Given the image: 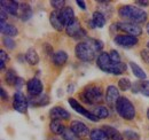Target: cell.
<instances>
[{"instance_id": "cb8c5ba5", "label": "cell", "mask_w": 149, "mask_h": 140, "mask_svg": "<svg viewBox=\"0 0 149 140\" xmlns=\"http://www.w3.org/2000/svg\"><path fill=\"white\" fill-rule=\"evenodd\" d=\"M92 22H93L95 28H103L107 23V18H106V15L102 12L95 10L93 15H92Z\"/></svg>"}, {"instance_id": "2e32d148", "label": "cell", "mask_w": 149, "mask_h": 140, "mask_svg": "<svg viewBox=\"0 0 149 140\" xmlns=\"http://www.w3.org/2000/svg\"><path fill=\"white\" fill-rule=\"evenodd\" d=\"M29 100V106H32V107H45V106L49 105V97L47 94H41L39 97H29L28 98Z\"/></svg>"}, {"instance_id": "8fae6325", "label": "cell", "mask_w": 149, "mask_h": 140, "mask_svg": "<svg viewBox=\"0 0 149 140\" xmlns=\"http://www.w3.org/2000/svg\"><path fill=\"white\" fill-rule=\"evenodd\" d=\"M70 129L80 139L81 138H86V137H88L91 134V130L88 129V126L85 123L80 122V121H72L71 124H70Z\"/></svg>"}, {"instance_id": "30bf717a", "label": "cell", "mask_w": 149, "mask_h": 140, "mask_svg": "<svg viewBox=\"0 0 149 140\" xmlns=\"http://www.w3.org/2000/svg\"><path fill=\"white\" fill-rule=\"evenodd\" d=\"M113 41L116 45L123 47V48H131V47H134L138 45L139 40H138V37H133V36L129 35H117L115 36L113 38Z\"/></svg>"}, {"instance_id": "d6a6232c", "label": "cell", "mask_w": 149, "mask_h": 140, "mask_svg": "<svg viewBox=\"0 0 149 140\" xmlns=\"http://www.w3.org/2000/svg\"><path fill=\"white\" fill-rule=\"evenodd\" d=\"M49 5H51L55 10H61V9H63L64 7H67L64 0H52V1L49 2Z\"/></svg>"}, {"instance_id": "ee69618b", "label": "cell", "mask_w": 149, "mask_h": 140, "mask_svg": "<svg viewBox=\"0 0 149 140\" xmlns=\"http://www.w3.org/2000/svg\"><path fill=\"white\" fill-rule=\"evenodd\" d=\"M135 5H140L141 7H147L149 5V1L147 0H145V1H142V0H138V1H135Z\"/></svg>"}, {"instance_id": "ab89813d", "label": "cell", "mask_w": 149, "mask_h": 140, "mask_svg": "<svg viewBox=\"0 0 149 140\" xmlns=\"http://www.w3.org/2000/svg\"><path fill=\"white\" fill-rule=\"evenodd\" d=\"M86 37H87L86 31H85L84 29H81V30L79 31V34L74 37V39H76V40H79V43H80V41H81V39H83V38H86Z\"/></svg>"}, {"instance_id": "ffe728a7", "label": "cell", "mask_w": 149, "mask_h": 140, "mask_svg": "<svg viewBox=\"0 0 149 140\" xmlns=\"http://www.w3.org/2000/svg\"><path fill=\"white\" fill-rule=\"evenodd\" d=\"M81 29H83V28H81V25H80L79 20H78V18H74L69 25L65 27V34L69 36V37L74 38L76 36L79 34V31H80Z\"/></svg>"}, {"instance_id": "f546056e", "label": "cell", "mask_w": 149, "mask_h": 140, "mask_svg": "<svg viewBox=\"0 0 149 140\" xmlns=\"http://www.w3.org/2000/svg\"><path fill=\"white\" fill-rule=\"evenodd\" d=\"M62 138L63 140H80V138L78 136H76V133L70 127H67L64 130V132L62 133Z\"/></svg>"}, {"instance_id": "f6af8a7d", "label": "cell", "mask_w": 149, "mask_h": 140, "mask_svg": "<svg viewBox=\"0 0 149 140\" xmlns=\"http://www.w3.org/2000/svg\"><path fill=\"white\" fill-rule=\"evenodd\" d=\"M141 56H142V59H145L147 62L149 61V52L148 51H142V52H141Z\"/></svg>"}, {"instance_id": "1f68e13d", "label": "cell", "mask_w": 149, "mask_h": 140, "mask_svg": "<svg viewBox=\"0 0 149 140\" xmlns=\"http://www.w3.org/2000/svg\"><path fill=\"white\" fill-rule=\"evenodd\" d=\"M139 92L143 94L145 97H149V82L148 80H141L139 82Z\"/></svg>"}, {"instance_id": "60d3db41", "label": "cell", "mask_w": 149, "mask_h": 140, "mask_svg": "<svg viewBox=\"0 0 149 140\" xmlns=\"http://www.w3.org/2000/svg\"><path fill=\"white\" fill-rule=\"evenodd\" d=\"M23 85H24V79L19 77L17 80H16V83H15V88H17V91H19L21 88H23Z\"/></svg>"}, {"instance_id": "484cf974", "label": "cell", "mask_w": 149, "mask_h": 140, "mask_svg": "<svg viewBox=\"0 0 149 140\" xmlns=\"http://www.w3.org/2000/svg\"><path fill=\"white\" fill-rule=\"evenodd\" d=\"M49 23L52 24V27L55 29L56 31L61 32L63 30V24L61 23L60 18H58V10H53L51 14H49Z\"/></svg>"}, {"instance_id": "7dc6e473", "label": "cell", "mask_w": 149, "mask_h": 140, "mask_svg": "<svg viewBox=\"0 0 149 140\" xmlns=\"http://www.w3.org/2000/svg\"><path fill=\"white\" fill-rule=\"evenodd\" d=\"M146 31H147V34L149 35V22L147 23V25H146Z\"/></svg>"}, {"instance_id": "f907efd6", "label": "cell", "mask_w": 149, "mask_h": 140, "mask_svg": "<svg viewBox=\"0 0 149 140\" xmlns=\"http://www.w3.org/2000/svg\"><path fill=\"white\" fill-rule=\"evenodd\" d=\"M51 140H58V139H56V138H53V139H51Z\"/></svg>"}, {"instance_id": "4dcf8cb0", "label": "cell", "mask_w": 149, "mask_h": 140, "mask_svg": "<svg viewBox=\"0 0 149 140\" xmlns=\"http://www.w3.org/2000/svg\"><path fill=\"white\" fill-rule=\"evenodd\" d=\"M132 88V83L129 78L123 77L118 80V88H120L122 91H129Z\"/></svg>"}, {"instance_id": "b9f144b4", "label": "cell", "mask_w": 149, "mask_h": 140, "mask_svg": "<svg viewBox=\"0 0 149 140\" xmlns=\"http://www.w3.org/2000/svg\"><path fill=\"white\" fill-rule=\"evenodd\" d=\"M76 4L78 5V7H79L80 9H83V10L86 9V4H85V1H83V0H77Z\"/></svg>"}, {"instance_id": "7a4b0ae2", "label": "cell", "mask_w": 149, "mask_h": 140, "mask_svg": "<svg viewBox=\"0 0 149 140\" xmlns=\"http://www.w3.org/2000/svg\"><path fill=\"white\" fill-rule=\"evenodd\" d=\"M79 98L83 102L87 104V105H100L103 101V93H102V88L97 85H88L84 88V91L79 94Z\"/></svg>"}, {"instance_id": "ba28073f", "label": "cell", "mask_w": 149, "mask_h": 140, "mask_svg": "<svg viewBox=\"0 0 149 140\" xmlns=\"http://www.w3.org/2000/svg\"><path fill=\"white\" fill-rule=\"evenodd\" d=\"M68 102H69L70 107L74 109V111H77L78 114L83 115V116L86 117L87 120H90V121H92V122H99V121H100L97 117L94 116L92 111H90V110H87L85 107H83L74 98H69V99H68Z\"/></svg>"}, {"instance_id": "7402d4cb", "label": "cell", "mask_w": 149, "mask_h": 140, "mask_svg": "<svg viewBox=\"0 0 149 140\" xmlns=\"http://www.w3.org/2000/svg\"><path fill=\"white\" fill-rule=\"evenodd\" d=\"M103 131L107 133L108 138L110 140H124V136L115 127H112L110 125H103L102 126Z\"/></svg>"}, {"instance_id": "83f0119b", "label": "cell", "mask_w": 149, "mask_h": 140, "mask_svg": "<svg viewBox=\"0 0 149 140\" xmlns=\"http://www.w3.org/2000/svg\"><path fill=\"white\" fill-rule=\"evenodd\" d=\"M17 75H16V72H15V70L14 69H7L6 70V72H5V82H6V84L7 85H9V86H15V83H16V80H17Z\"/></svg>"}, {"instance_id": "f1b7e54d", "label": "cell", "mask_w": 149, "mask_h": 140, "mask_svg": "<svg viewBox=\"0 0 149 140\" xmlns=\"http://www.w3.org/2000/svg\"><path fill=\"white\" fill-rule=\"evenodd\" d=\"M91 140H110L108 138L107 133L103 131V129H93L90 134Z\"/></svg>"}, {"instance_id": "f35d334b", "label": "cell", "mask_w": 149, "mask_h": 140, "mask_svg": "<svg viewBox=\"0 0 149 140\" xmlns=\"http://www.w3.org/2000/svg\"><path fill=\"white\" fill-rule=\"evenodd\" d=\"M44 51L46 52L47 55H49V56H53V55H54V53H55L54 51H53V47H52L49 44H47V43L44 45Z\"/></svg>"}, {"instance_id": "6da1fadb", "label": "cell", "mask_w": 149, "mask_h": 140, "mask_svg": "<svg viewBox=\"0 0 149 140\" xmlns=\"http://www.w3.org/2000/svg\"><path fill=\"white\" fill-rule=\"evenodd\" d=\"M117 13L119 18L124 20V22H130V23H135V24H142L148 18V14L143 9L132 6V5L120 6Z\"/></svg>"}, {"instance_id": "e0dca14e", "label": "cell", "mask_w": 149, "mask_h": 140, "mask_svg": "<svg viewBox=\"0 0 149 140\" xmlns=\"http://www.w3.org/2000/svg\"><path fill=\"white\" fill-rule=\"evenodd\" d=\"M32 15H33V10H32L31 6H30L28 2H22V4H19V18H21L23 22L29 21L30 18H32Z\"/></svg>"}, {"instance_id": "603a6c76", "label": "cell", "mask_w": 149, "mask_h": 140, "mask_svg": "<svg viewBox=\"0 0 149 140\" xmlns=\"http://www.w3.org/2000/svg\"><path fill=\"white\" fill-rule=\"evenodd\" d=\"M65 129L67 127L64 126V124L60 120H52L51 123H49V130L55 136H62V133L64 132Z\"/></svg>"}, {"instance_id": "8992f818", "label": "cell", "mask_w": 149, "mask_h": 140, "mask_svg": "<svg viewBox=\"0 0 149 140\" xmlns=\"http://www.w3.org/2000/svg\"><path fill=\"white\" fill-rule=\"evenodd\" d=\"M13 108L16 111L21 113V114H25L28 111L29 100H28V98L21 91H17V92L14 93V97H13Z\"/></svg>"}, {"instance_id": "9c48e42d", "label": "cell", "mask_w": 149, "mask_h": 140, "mask_svg": "<svg viewBox=\"0 0 149 140\" xmlns=\"http://www.w3.org/2000/svg\"><path fill=\"white\" fill-rule=\"evenodd\" d=\"M26 91H28L29 97H39V95L42 94L44 84H42V82L39 78L33 77V78L28 80V83H26Z\"/></svg>"}, {"instance_id": "e575fe53", "label": "cell", "mask_w": 149, "mask_h": 140, "mask_svg": "<svg viewBox=\"0 0 149 140\" xmlns=\"http://www.w3.org/2000/svg\"><path fill=\"white\" fill-rule=\"evenodd\" d=\"M123 136H124L125 139H127V140H140L139 134H138L136 132L132 131V130H126V131H124Z\"/></svg>"}, {"instance_id": "ac0fdd59", "label": "cell", "mask_w": 149, "mask_h": 140, "mask_svg": "<svg viewBox=\"0 0 149 140\" xmlns=\"http://www.w3.org/2000/svg\"><path fill=\"white\" fill-rule=\"evenodd\" d=\"M0 30H1V34L5 36V37H15V36L19 35V29L13 25V24H9L7 22H1L0 24Z\"/></svg>"}, {"instance_id": "7c38bea8", "label": "cell", "mask_w": 149, "mask_h": 140, "mask_svg": "<svg viewBox=\"0 0 149 140\" xmlns=\"http://www.w3.org/2000/svg\"><path fill=\"white\" fill-rule=\"evenodd\" d=\"M119 98H120V95H119L118 88H116L115 85H109V86H107L106 95H104V100H106L107 105L109 106V107H115Z\"/></svg>"}, {"instance_id": "277c9868", "label": "cell", "mask_w": 149, "mask_h": 140, "mask_svg": "<svg viewBox=\"0 0 149 140\" xmlns=\"http://www.w3.org/2000/svg\"><path fill=\"white\" fill-rule=\"evenodd\" d=\"M115 108H116L117 114H118L123 120H126V121H132V120H134L135 114H136L135 107H134V105L126 97H120V98L118 99L116 106H115Z\"/></svg>"}, {"instance_id": "52a82bcc", "label": "cell", "mask_w": 149, "mask_h": 140, "mask_svg": "<svg viewBox=\"0 0 149 140\" xmlns=\"http://www.w3.org/2000/svg\"><path fill=\"white\" fill-rule=\"evenodd\" d=\"M96 66L99 67V69L102 70L103 72H107V74H112V69L115 67V64L111 62L109 53L107 52H101L97 55Z\"/></svg>"}, {"instance_id": "4316f807", "label": "cell", "mask_w": 149, "mask_h": 140, "mask_svg": "<svg viewBox=\"0 0 149 140\" xmlns=\"http://www.w3.org/2000/svg\"><path fill=\"white\" fill-rule=\"evenodd\" d=\"M25 60H26V62L29 63V64H31V66H36L39 63V55H38L37 51L33 48V47H30L26 53H25Z\"/></svg>"}, {"instance_id": "74e56055", "label": "cell", "mask_w": 149, "mask_h": 140, "mask_svg": "<svg viewBox=\"0 0 149 140\" xmlns=\"http://www.w3.org/2000/svg\"><path fill=\"white\" fill-rule=\"evenodd\" d=\"M90 40V43L92 44V46H93V48L96 51V52H101L102 51V48H103V43L101 41V40H99V39H88Z\"/></svg>"}, {"instance_id": "681fc988", "label": "cell", "mask_w": 149, "mask_h": 140, "mask_svg": "<svg viewBox=\"0 0 149 140\" xmlns=\"http://www.w3.org/2000/svg\"><path fill=\"white\" fill-rule=\"evenodd\" d=\"M147 47H148V50H149V41L147 43Z\"/></svg>"}, {"instance_id": "9a60e30c", "label": "cell", "mask_w": 149, "mask_h": 140, "mask_svg": "<svg viewBox=\"0 0 149 140\" xmlns=\"http://www.w3.org/2000/svg\"><path fill=\"white\" fill-rule=\"evenodd\" d=\"M19 4L17 1H1V9H3L7 14L13 15V16H19Z\"/></svg>"}, {"instance_id": "836d02e7", "label": "cell", "mask_w": 149, "mask_h": 140, "mask_svg": "<svg viewBox=\"0 0 149 140\" xmlns=\"http://www.w3.org/2000/svg\"><path fill=\"white\" fill-rule=\"evenodd\" d=\"M9 60V56L7 55V53L5 52L3 50L0 51V67H1V70L5 71L6 70V62Z\"/></svg>"}, {"instance_id": "3957f363", "label": "cell", "mask_w": 149, "mask_h": 140, "mask_svg": "<svg viewBox=\"0 0 149 140\" xmlns=\"http://www.w3.org/2000/svg\"><path fill=\"white\" fill-rule=\"evenodd\" d=\"M95 52L90 40L80 41L74 46V55L81 62H92L95 59Z\"/></svg>"}, {"instance_id": "bcb514c9", "label": "cell", "mask_w": 149, "mask_h": 140, "mask_svg": "<svg viewBox=\"0 0 149 140\" xmlns=\"http://www.w3.org/2000/svg\"><path fill=\"white\" fill-rule=\"evenodd\" d=\"M74 91V85H69V88H68V92L69 93H71Z\"/></svg>"}, {"instance_id": "4fadbf2b", "label": "cell", "mask_w": 149, "mask_h": 140, "mask_svg": "<svg viewBox=\"0 0 149 140\" xmlns=\"http://www.w3.org/2000/svg\"><path fill=\"white\" fill-rule=\"evenodd\" d=\"M49 117H51V120L68 121V120H70L71 115H70V113H69L67 109H64L63 107L55 106V107H53V108L49 110Z\"/></svg>"}, {"instance_id": "d6986e66", "label": "cell", "mask_w": 149, "mask_h": 140, "mask_svg": "<svg viewBox=\"0 0 149 140\" xmlns=\"http://www.w3.org/2000/svg\"><path fill=\"white\" fill-rule=\"evenodd\" d=\"M52 61L56 67H63L68 61V54L65 51H62V50L56 51L54 55L52 56Z\"/></svg>"}, {"instance_id": "5b68a950", "label": "cell", "mask_w": 149, "mask_h": 140, "mask_svg": "<svg viewBox=\"0 0 149 140\" xmlns=\"http://www.w3.org/2000/svg\"><path fill=\"white\" fill-rule=\"evenodd\" d=\"M113 27L122 32H125L129 36H133V37H138L142 34V29L139 24L135 23H130V22H117L113 23Z\"/></svg>"}, {"instance_id": "44dd1931", "label": "cell", "mask_w": 149, "mask_h": 140, "mask_svg": "<svg viewBox=\"0 0 149 140\" xmlns=\"http://www.w3.org/2000/svg\"><path fill=\"white\" fill-rule=\"evenodd\" d=\"M93 113V115L95 117H97L99 120H103V118H108L110 116V111L106 106L97 105L94 106V108L91 110Z\"/></svg>"}, {"instance_id": "c3c4849f", "label": "cell", "mask_w": 149, "mask_h": 140, "mask_svg": "<svg viewBox=\"0 0 149 140\" xmlns=\"http://www.w3.org/2000/svg\"><path fill=\"white\" fill-rule=\"evenodd\" d=\"M147 118H148V121H149V108H148V110H147Z\"/></svg>"}, {"instance_id": "5bb4252c", "label": "cell", "mask_w": 149, "mask_h": 140, "mask_svg": "<svg viewBox=\"0 0 149 140\" xmlns=\"http://www.w3.org/2000/svg\"><path fill=\"white\" fill-rule=\"evenodd\" d=\"M58 18L61 23L63 24V27L69 25L74 18V12L71 7H64L63 9L58 10Z\"/></svg>"}, {"instance_id": "d590c367", "label": "cell", "mask_w": 149, "mask_h": 140, "mask_svg": "<svg viewBox=\"0 0 149 140\" xmlns=\"http://www.w3.org/2000/svg\"><path fill=\"white\" fill-rule=\"evenodd\" d=\"M109 55H110V59H111V62L113 64H118L122 62V59H120V55L119 53L117 52L116 50H111L109 52Z\"/></svg>"}, {"instance_id": "d4e9b609", "label": "cell", "mask_w": 149, "mask_h": 140, "mask_svg": "<svg viewBox=\"0 0 149 140\" xmlns=\"http://www.w3.org/2000/svg\"><path fill=\"white\" fill-rule=\"evenodd\" d=\"M129 66H130L131 70H132V74H133L138 79H140V80H146V79H147L146 72L143 71V69H142L139 64H136L135 62H132V61H131L130 63H129Z\"/></svg>"}, {"instance_id": "8d00e7d4", "label": "cell", "mask_w": 149, "mask_h": 140, "mask_svg": "<svg viewBox=\"0 0 149 140\" xmlns=\"http://www.w3.org/2000/svg\"><path fill=\"white\" fill-rule=\"evenodd\" d=\"M2 44H3V45L6 46V48H8V50H14L15 46H16L15 41H14L10 37H3V39H2Z\"/></svg>"}, {"instance_id": "7bdbcfd3", "label": "cell", "mask_w": 149, "mask_h": 140, "mask_svg": "<svg viewBox=\"0 0 149 140\" xmlns=\"http://www.w3.org/2000/svg\"><path fill=\"white\" fill-rule=\"evenodd\" d=\"M1 98H2V100L3 101H7L9 98H8V93L5 91V88H1Z\"/></svg>"}]
</instances>
